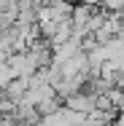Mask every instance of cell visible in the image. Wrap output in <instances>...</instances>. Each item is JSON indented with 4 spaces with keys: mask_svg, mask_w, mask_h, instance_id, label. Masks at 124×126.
Wrapping results in <instances>:
<instances>
[{
    "mask_svg": "<svg viewBox=\"0 0 124 126\" xmlns=\"http://www.w3.org/2000/svg\"><path fill=\"white\" fill-rule=\"evenodd\" d=\"M65 105L70 110H78V113H89L95 107V94H86V91H75V94H68L65 97Z\"/></svg>",
    "mask_w": 124,
    "mask_h": 126,
    "instance_id": "1",
    "label": "cell"
},
{
    "mask_svg": "<svg viewBox=\"0 0 124 126\" xmlns=\"http://www.w3.org/2000/svg\"><path fill=\"white\" fill-rule=\"evenodd\" d=\"M95 8H97V5H89V3H78V5H73V8H70V22H73V27H84L86 19H89V14H92Z\"/></svg>",
    "mask_w": 124,
    "mask_h": 126,
    "instance_id": "2",
    "label": "cell"
}]
</instances>
